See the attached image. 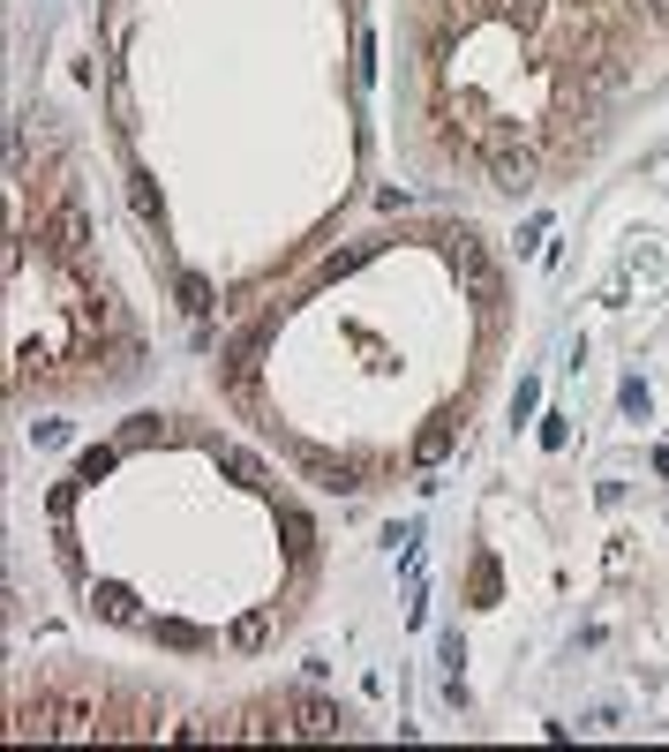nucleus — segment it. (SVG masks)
<instances>
[{
	"label": "nucleus",
	"instance_id": "nucleus-9",
	"mask_svg": "<svg viewBox=\"0 0 669 752\" xmlns=\"http://www.w3.org/2000/svg\"><path fill=\"white\" fill-rule=\"evenodd\" d=\"M278 535H286V549H294V557H309V549H316V527H309V512H294V504L278 512Z\"/></svg>",
	"mask_w": 669,
	"mask_h": 752
},
{
	"label": "nucleus",
	"instance_id": "nucleus-17",
	"mask_svg": "<svg viewBox=\"0 0 669 752\" xmlns=\"http://www.w3.org/2000/svg\"><path fill=\"white\" fill-rule=\"evenodd\" d=\"M647 15H655V23H669V0H647Z\"/></svg>",
	"mask_w": 669,
	"mask_h": 752
},
{
	"label": "nucleus",
	"instance_id": "nucleus-6",
	"mask_svg": "<svg viewBox=\"0 0 669 752\" xmlns=\"http://www.w3.org/2000/svg\"><path fill=\"white\" fill-rule=\"evenodd\" d=\"M218 467L241 481V489H264V459H256V452H241V444H218Z\"/></svg>",
	"mask_w": 669,
	"mask_h": 752
},
{
	"label": "nucleus",
	"instance_id": "nucleus-16",
	"mask_svg": "<svg viewBox=\"0 0 669 752\" xmlns=\"http://www.w3.org/2000/svg\"><path fill=\"white\" fill-rule=\"evenodd\" d=\"M151 437H166V421H158V414H135V421H129V444H151Z\"/></svg>",
	"mask_w": 669,
	"mask_h": 752
},
{
	"label": "nucleus",
	"instance_id": "nucleus-4",
	"mask_svg": "<svg viewBox=\"0 0 669 752\" xmlns=\"http://www.w3.org/2000/svg\"><path fill=\"white\" fill-rule=\"evenodd\" d=\"M294 738H346V715H338L324 692H301L294 700Z\"/></svg>",
	"mask_w": 669,
	"mask_h": 752
},
{
	"label": "nucleus",
	"instance_id": "nucleus-8",
	"mask_svg": "<svg viewBox=\"0 0 669 752\" xmlns=\"http://www.w3.org/2000/svg\"><path fill=\"white\" fill-rule=\"evenodd\" d=\"M91 610L114 617V624H143V617H135V595H129V587H91Z\"/></svg>",
	"mask_w": 669,
	"mask_h": 752
},
{
	"label": "nucleus",
	"instance_id": "nucleus-1",
	"mask_svg": "<svg viewBox=\"0 0 669 752\" xmlns=\"http://www.w3.org/2000/svg\"><path fill=\"white\" fill-rule=\"evenodd\" d=\"M452 264H459V278H467L474 309H497V294H504V278H497V264H489V249H481V234H452Z\"/></svg>",
	"mask_w": 669,
	"mask_h": 752
},
{
	"label": "nucleus",
	"instance_id": "nucleus-3",
	"mask_svg": "<svg viewBox=\"0 0 669 752\" xmlns=\"http://www.w3.org/2000/svg\"><path fill=\"white\" fill-rule=\"evenodd\" d=\"M489 189H504V196H527V189H535V151H519V143H497V151H489Z\"/></svg>",
	"mask_w": 669,
	"mask_h": 752
},
{
	"label": "nucleus",
	"instance_id": "nucleus-12",
	"mask_svg": "<svg viewBox=\"0 0 669 752\" xmlns=\"http://www.w3.org/2000/svg\"><path fill=\"white\" fill-rule=\"evenodd\" d=\"M114 475V444H91L83 459H75V481H106Z\"/></svg>",
	"mask_w": 669,
	"mask_h": 752
},
{
	"label": "nucleus",
	"instance_id": "nucleus-5",
	"mask_svg": "<svg viewBox=\"0 0 669 752\" xmlns=\"http://www.w3.org/2000/svg\"><path fill=\"white\" fill-rule=\"evenodd\" d=\"M309 475L324 481V489H338V497H354V489H369V481H361V467H354V459H309Z\"/></svg>",
	"mask_w": 669,
	"mask_h": 752
},
{
	"label": "nucleus",
	"instance_id": "nucleus-11",
	"mask_svg": "<svg viewBox=\"0 0 669 752\" xmlns=\"http://www.w3.org/2000/svg\"><path fill=\"white\" fill-rule=\"evenodd\" d=\"M264 640H271V610H249L241 624H234V647H249V655H256Z\"/></svg>",
	"mask_w": 669,
	"mask_h": 752
},
{
	"label": "nucleus",
	"instance_id": "nucleus-10",
	"mask_svg": "<svg viewBox=\"0 0 669 752\" xmlns=\"http://www.w3.org/2000/svg\"><path fill=\"white\" fill-rule=\"evenodd\" d=\"M452 437H459L452 421H429V429H421V444H414V452H421V467H437V459L452 452Z\"/></svg>",
	"mask_w": 669,
	"mask_h": 752
},
{
	"label": "nucleus",
	"instance_id": "nucleus-13",
	"mask_svg": "<svg viewBox=\"0 0 669 752\" xmlns=\"http://www.w3.org/2000/svg\"><path fill=\"white\" fill-rule=\"evenodd\" d=\"M181 309H189V317H211V278L181 272Z\"/></svg>",
	"mask_w": 669,
	"mask_h": 752
},
{
	"label": "nucleus",
	"instance_id": "nucleus-2",
	"mask_svg": "<svg viewBox=\"0 0 669 752\" xmlns=\"http://www.w3.org/2000/svg\"><path fill=\"white\" fill-rule=\"evenodd\" d=\"M38 241H53V256H68V264L91 249V218H83V204H75V189H61V196H53V218L38 226Z\"/></svg>",
	"mask_w": 669,
	"mask_h": 752
},
{
	"label": "nucleus",
	"instance_id": "nucleus-7",
	"mask_svg": "<svg viewBox=\"0 0 669 752\" xmlns=\"http://www.w3.org/2000/svg\"><path fill=\"white\" fill-rule=\"evenodd\" d=\"M129 204L143 211V226H166V204H158V181H151L143 166H135V174H129Z\"/></svg>",
	"mask_w": 669,
	"mask_h": 752
},
{
	"label": "nucleus",
	"instance_id": "nucleus-15",
	"mask_svg": "<svg viewBox=\"0 0 669 752\" xmlns=\"http://www.w3.org/2000/svg\"><path fill=\"white\" fill-rule=\"evenodd\" d=\"M617 399H624V414H632V421H647V407H655V399H647V384H640V377H632V384H624V392H617Z\"/></svg>",
	"mask_w": 669,
	"mask_h": 752
},
{
	"label": "nucleus",
	"instance_id": "nucleus-14",
	"mask_svg": "<svg viewBox=\"0 0 669 752\" xmlns=\"http://www.w3.org/2000/svg\"><path fill=\"white\" fill-rule=\"evenodd\" d=\"M361 256H369V241H354V249H332V256H324V278H346L354 264H361Z\"/></svg>",
	"mask_w": 669,
	"mask_h": 752
}]
</instances>
